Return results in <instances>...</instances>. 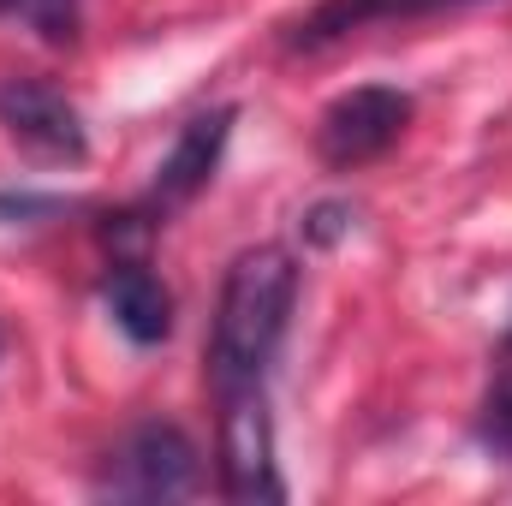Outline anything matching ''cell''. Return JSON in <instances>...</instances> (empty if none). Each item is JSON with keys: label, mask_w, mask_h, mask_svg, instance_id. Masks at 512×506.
Segmentation results:
<instances>
[{"label": "cell", "mask_w": 512, "mask_h": 506, "mask_svg": "<svg viewBox=\"0 0 512 506\" xmlns=\"http://www.w3.org/2000/svg\"><path fill=\"white\" fill-rule=\"evenodd\" d=\"M292 298H298V262L280 245H256L239 251L227 280H221V304H215V334H209V387L239 393L262 387L286 322H292Z\"/></svg>", "instance_id": "obj_1"}, {"label": "cell", "mask_w": 512, "mask_h": 506, "mask_svg": "<svg viewBox=\"0 0 512 506\" xmlns=\"http://www.w3.org/2000/svg\"><path fill=\"white\" fill-rule=\"evenodd\" d=\"M221 495L239 506L286 501L280 465H274V417L262 387L221 393Z\"/></svg>", "instance_id": "obj_2"}, {"label": "cell", "mask_w": 512, "mask_h": 506, "mask_svg": "<svg viewBox=\"0 0 512 506\" xmlns=\"http://www.w3.org/2000/svg\"><path fill=\"white\" fill-rule=\"evenodd\" d=\"M203 477V459L179 423H137L108 459V489L126 501H185Z\"/></svg>", "instance_id": "obj_3"}, {"label": "cell", "mask_w": 512, "mask_h": 506, "mask_svg": "<svg viewBox=\"0 0 512 506\" xmlns=\"http://www.w3.org/2000/svg\"><path fill=\"white\" fill-rule=\"evenodd\" d=\"M405 126H411V96L387 90V84H364V90H346L340 102H328V114L316 126V155L328 167H364V161L387 155Z\"/></svg>", "instance_id": "obj_4"}, {"label": "cell", "mask_w": 512, "mask_h": 506, "mask_svg": "<svg viewBox=\"0 0 512 506\" xmlns=\"http://www.w3.org/2000/svg\"><path fill=\"white\" fill-rule=\"evenodd\" d=\"M0 126L42 161H84L90 155L78 108L42 78H0Z\"/></svg>", "instance_id": "obj_5"}, {"label": "cell", "mask_w": 512, "mask_h": 506, "mask_svg": "<svg viewBox=\"0 0 512 506\" xmlns=\"http://www.w3.org/2000/svg\"><path fill=\"white\" fill-rule=\"evenodd\" d=\"M233 120H239V108H215V114H197L191 126L173 137V149H167V161L155 167V203L161 209H173V203H191L209 179H215V167H221V149H227V137H233Z\"/></svg>", "instance_id": "obj_6"}, {"label": "cell", "mask_w": 512, "mask_h": 506, "mask_svg": "<svg viewBox=\"0 0 512 506\" xmlns=\"http://www.w3.org/2000/svg\"><path fill=\"white\" fill-rule=\"evenodd\" d=\"M453 6H477V0H316L292 30H286V48H328L364 24H405V18H435V12H453Z\"/></svg>", "instance_id": "obj_7"}, {"label": "cell", "mask_w": 512, "mask_h": 506, "mask_svg": "<svg viewBox=\"0 0 512 506\" xmlns=\"http://www.w3.org/2000/svg\"><path fill=\"white\" fill-rule=\"evenodd\" d=\"M102 298L137 346H161L173 334V292L161 286V274H149L143 256H120L102 274Z\"/></svg>", "instance_id": "obj_8"}, {"label": "cell", "mask_w": 512, "mask_h": 506, "mask_svg": "<svg viewBox=\"0 0 512 506\" xmlns=\"http://www.w3.org/2000/svg\"><path fill=\"white\" fill-rule=\"evenodd\" d=\"M477 435H483V447H495L501 459H512V358H507V370L489 381V393H483Z\"/></svg>", "instance_id": "obj_9"}, {"label": "cell", "mask_w": 512, "mask_h": 506, "mask_svg": "<svg viewBox=\"0 0 512 506\" xmlns=\"http://www.w3.org/2000/svg\"><path fill=\"white\" fill-rule=\"evenodd\" d=\"M298 227H304V239H310V245H322V251H328V245H340V239L352 233V209H346V203H316Z\"/></svg>", "instance_id": "obj_10"}, {"label": "cell", "mask_w": 512, "mask_h": 506, "mask_svg": "<svg viewBox=\"0 0 512 506\" xmlns=\"http://www.w3.org/2000/svg\"><path fill=\"white\" fill-rule=\"evenodd\" d=\"M54 197H0V215H54Z\"/></svg>", "instance_id": "obj_11"}, {"label": "cell", "mask_w": 512, "mask_h": 506, "mask_svg": "<svg viewBox=\"0 0 512 506\" xmlns=\"http://www.w3.org/2000/svg\"><path fill=\"white\" fill-rule=\"evenodd\" d=\"M18 6H24V0H0V12H18Z\"/></svg>", "instance_id": "obj_12"}, {"label": "cell", "mask_w": 512, "mask_h": 506, "mask_svg": "<svg viewBox=\"0 0 512 506\" xmlns=\"http://www.w3.org/2000/svg\"><path fill=\"white\" fill-rule=\"evenodd\" d=\"M501 346H507V352H512V328H507V340H501Z\"/></svg>", "instance_id": "obj_13"}]
</instances>
